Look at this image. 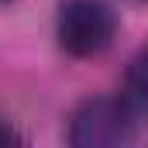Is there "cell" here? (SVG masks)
<instances>
[{
	"label": "cell",
	"mask_w": 148,
	"mask_h": 148,
	"mask_svg": "<svg viewBox=\"0 0 148 148\" xmlns=\"http://www.w3.org/2000/svg\"><path fill=\"white\" fill-rule=\"evenodd\" d=\"M124 90H127V103L148 110V48H141L131 59V66L124 73Z\"/></svg>",
	"instance_id": "cell-3"
},
{
	"label": "cell",
	"mask_w": 148,
	"mask_h": 148,
	"mask_svg": "<svg viewBox=\"0 0 148 148\" xmlns=\"http://www.w3.org/2000/svg\"><path fill=\"white\" fill-rule=\"evenodd\" d=\"M10 3H17V0H0V10H3V7H10Z\"/></svg>",
	"instance_id": "cell-5"
},
{
	"label": "cell",
	"mask_w": 148,
	"mask_h": 148,
	"mask_svg": "<svg viewBox=\"0 0 148 148\" xmlns=\"http://www.w3.org/2000/svg\"><path fill=\"white\" fill-rule=\"evenodd\" d=\"M134 138V114L127 100L90 97L69 117V145L76 148H114Z\"/></svg>",
	"instance_id": "cell-2"
},
{
	"label": "cell",
	"mask_w": 148,
	"mask_h": 148,
	"mask_svg": "<svg viewBox=\"0 0 148 148\" xmlns=\"http://www.w3.org/2000/svg\"><path fill=\"white\" fill-rule=\"evenodd\" d=\"M10 141H21V134H17L14 127H7V124L0 121V145H10Z\"/></svg>",
	"instance_id": "cell-4"
},
{
	"label": "cell",
	"mask_w": 148,
	"mask_h": 148,
	"mask_svg": "<svg viewBox=\"0 0 148 148\" xmlns=\"http://www.w3.org/2000/svg\"><path fill=\"white\" fill-rule=\"evenodd\" d=\"M117 35V14L107 0H62L55 17L59 48L73 59H93L110 48Z\"/></svg>",
	"instance_id": "cell-1"
}]
</instances>
